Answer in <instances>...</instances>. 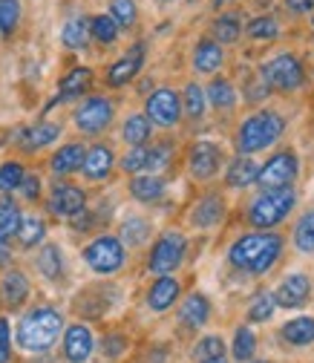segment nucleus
<instances>
[{
	"label": "nucleus",
	"mask_w": 314,
	"mask_h": 363,
	"mask_svg": "<svg viewBox=\"0 0 314 363\" xmlns=\"http://www.w3.org/2000/svg\"><path fill=\"white\" fill-rule=\"evenodd\" d=\"M280 254H283V237L280 234L257 231V234L240 237L231 245L228 259H231L234 268L248 271V274H265V271L274 268V262L280 259Z\"/></svg>",
	"instance_id": "1"
},
{
	"label": "nucleus",
	"mask_w": 314,
	"mask_h": 363,
	"mask_svg": "<svg viewBox=\"0 0 314 363\" xmlns=\"http://www.w3.org/2000/svg\"><path fill=\"white\" fill-rule=\"evenodd\" d=\"M61 329H64V317L50 306H38L21 320L18 343L26 352H47V349L55 346Z\"/></svg>",
	"instance_id": "2"
},
{
	"label": "nucleus",
	"mask_w": 314,
	"mask_h": 363,
	"mask_svg": "<svg viewBox=\"0 0 314 363\" xmlns=\"http://www.w3.org/2000/svg\"><path fill=\"white\" fill-rule=\"evenodd\" d=\"M286 130V121L280 113L274 110H262V113H254L248 116L242 124H240V133H237V150L240 153H257V150H265L271 147Z\"/></svg>",
	"instance_id": "3"
},
{
	"label": "nucleus",
	"mask_w": 314,
	"mask_h": 363,
	"mask_svg": "<svg viewBox=\"0 0 314 363\" xmlns=\"http://www.w3.org/2000/svg\"><path fill=\"white\" fill-rule=\"evenodd\" d=\"M294 202H297V199H294V191H291V188H283V191H262V194L251 202L248 219H251L254 228L268 231V228L280 225V222L291 213Z\"/></svg>",
	"instance_id": "4"
},
{
	"label": "nucleus",
	"mask_w": 314,
	"mask_h": 363,
	"mask_svg": "<svg viewBox=\"0 0 314 363\" xmlns=\"http://www.w3.org/2000/svg\"><path fill=\"white\" fill-rule=\"evenodd\" d=\"M259 75H262V81H265L268 86L280 89V93H291V89H300L303 81H305L303 64H300L294 55H288V52H283V55H277V58H271V61H265V64L259 67Z\"/></svg>",
	"instance_id": "5"
},
{
	"label": "nucleus",
	"mask_w": 314,
	"mask_h": 363,
	"mask_svg": "<svg viewBox=\"0 0 314 363\" xmlns=\"http://www.w3.org/2000/svg\"><path fill=\"white\" fill-rule=\"evenodd\" d=\"M84 259L96 274H116L124 265V242L118 237L104 234L84 248Z\"/></svg>",
	"instance_id": "6"
},
{
	"label": "nucleus",
	"mask_w": 314,
	"mask_h": 363,
	"mask_svg": "<svg viewBox=\"0 0 314 363\" xmlns=\"http://www.w3.org/2000/svg\"><path fill=\"white\" fill-rule=\"evenodd\" d=\"M182 257H185V237L179 234V231H164V234L156 240L147 265H150L153 274H159V277H170V271L179 268Z\"/></svg>",
	"instance_id": "7"
},
{
	"label": "nucleus",
	"mask_w": 314,
	"mask_h": 363,
	"mask_svg": "<svg viewBox=\"0 0 314 363\" xmlns=\"http://www.w3.org/2000/svg\"><path fill=\"white\" fill-rule=\"evenodd\" d=\"M297 156L291 150H283L277 156H271L257 173V182L262 185V191H283V188H291V182L297 179Z\"/></svg>",
	"instance_id": "8"
},
{
	"label": "nucleus",
	"mask_w": 314,
	"mask_h": 363,
	"mask_svg": "<svg viewBox=\"0 0 314 363\" xmlns=\"http://www.w3.org/2000/svg\"><path fill=\"white\" fill-rule=\"evenodd\" d=\"M113 101L104 96H89L78 110H75V124L81 133L86 135H99L101 130H107V124L113 121Z\"/></svg>",
	"instance_id": "9"
},
{
	"label": "nucleus",
	"mask_w": 314,
	"mask_h": 363,
	"mask_svg": "<svg viewBox=\"0 0 314 363\" xmlns=\"http://www.w3.org/2000/svg\"><path fill=\"white\" fill-rule=\"evenodd\" d=\"M145 116H147V121H153L159 127H173L179 118H182V101H179V96L170 86H159L147 99Z\"/></svg>",
	"instance_id": "10"
},
{
	"label": "nucleus",
	"mask_w": 314,
	"mask_h": 363,
	"mask_svg": "<svg viewBox=\"0 0 314 363\" xmlns=\"http://www.w3.org/2000/svg\"><path fill=\"white\" fill-rule=\"evenodd\" d=\"M84 208H86V196H84L81 188L67 185V182H61V185L52 188V194H50V211H52L55 216L75 219Z\"/></svg>",
	"instance_id": "11"
},
{
	"label": "nucleus",
	"mask_w": 314,
	"mask_h": 363,
	"mask_svg": "<svg viewBox=\"0 0 314 363\" xmlns=\"http://www.w3.org/2000/svg\"><path fill=\"white\" fill-rule=\"evenodd\" d=\"M142 64H145V43H136V47H133L127 55H121V58L110 67L107 84H110V86H124V84H130L133 78L139 75Z\"/></svg>",
	"instance_id": "12"
},
{
	"label": "nucleus",
	"mask_w": 314,
	"mask_h": 363,
	"mask_svg": "<svg viewBox=\"0 0 314 363\" xmlns=\"http://www.w3.org/2000/svg\"><path fill=\"white\" fill-rule=\"evenodd\" d=\"M271 294H274V303L277 306H283V308H300L308 300V294H311V283H308L305 274H288L277 286V291H271Z\"/></svg>",
	"instance_id": "13"
},
{
	"label": "nucleus",
	"mask_w": 314,
	"mask_h": 363,
	"mask_svg": "<svg viewBox=\"0 0 314 363\" xmlns=\"http://www.w3.org/2000/svg\"><path fill=\"white\" fill-rule=\"evenodd\" d=\"M93 346H96V340H93V332H89L86 326L75 323V326L67 329V335H64V354H67L69 363H84L89 354H93Z\"/></svg>",
	"instance_id": "14"
},
{
	"label": "nucleus",
	"mask_w": 314,
	"mask_h": 363,
	"mask_svg": "<svg viewBox=\"0 0 314 363\" xmlns=\"http://www.w3.org/2000/svg\"><path fill=\"white\" fill-rule=\"evenodd\" d=\"M219 162H222V153L216 145L211 142H196L191 147V173L196 179H211L216 170H219Z\"/></svg>",
	"instance_id": "15"
},
{
	"label": "nucleus",
	"mask_w": 314,
	"mask_h": 363,
	"mask_svg": "<svg viewBox=\"0 0 314 363\" xmlns=\"http://www.w3.org/2000/svg\"><path fill=\"white\" fill-rule=\"evenodd\" d=\"M113 162H116V159H113V150H110L107 145H96V147H89V150L84 153V164H81V170H84L86 179L101 182V179L110 176Z\"/></svg>",
	"instance_id": "16"
},
{
	"label": "nucleus",
	"mask_w": 314,
	"mask_h": 363,
	"mask_svg": "<svg viewBox=\"0 0 314 363\" xmlns=\"http://www.w3.org/2000/svg\"><path fill=\"white\" fill-rule=\"evenodd\" d=\"M29 297V280L23 271H6L4 280H0V300H4V306L9 308H18L23 306Z\"/></svg>",
	"instance_id": "17"
},
{
	"label": "nucleus",
	"mask_w": 314,
	"mask_h": 363,
	"mask_svg": "<svg viewBox=\"0 0 314 363\" xmlns=\"http://www.w3.org/2000/svg\"><path fill=\"white\" fill-rule=\"evenodd\" d=\"M89 84H93V69H86V67H75V69H69L64 78H61V84H58V99L55 101H72V99H78L81 93H86L89 89ZM52 101V104H55ZM50 104V107H52Z\"/></svg>",
	"instance_id": "18"
},
{
	"label": "nucleus",
	"mask_w": 314,
	"mask_h": 363,
	"mask_svg": "<svg viewBox=\"0 0 314 363\" xmlns=\"http://www.w3.org/2000/svg\"><path fill=\"white\" fill-rule=\"evenodd\" d=\"M130 194L139 202H159L164 196V179H159L156 173H139L130 182Z\"/></svg>",
	"instance_id": "19"
},
{
	"label": "nucleus",
	"mask_w": 314,
	"mask_h": 363,
	"mask_svg": "<svg viewBox=\"0 0 314 363\" xmlns=\"http://www.w3.org/2000/svg\"><path fill=\"white\" fill-rule=\"evenodd\" d=\"M208 317H211V303L205 294H191L182 308H179V320H182L188 329H199L208 323Z\"/></svg>",
	"instance_id": "20"
},
{
	"label": "nucleus",
	"mask_w": 314,
	"mask_h": 363,
	"mask_svg": "<svg viewBox=\"0 0 314 363\" xmlns=\"http://www.w3.org/2000/svg\"><path fill=\"white\" fill-rule=\"evenodd\" d=\"M179 300V283L173 277H159L147 291V306L153 311H167Z\"/></svg>",
	"instance_id": "21"
},
{
	"label": "nucleus",
	"mask_w": 314,
	"mask_h": 363,
	"mask_svg": "<svg viewBox=\"0 0 314 363\" xmlns=\"http://www.w3.org/2000/svg\"><path fill=\"white\" fill-rule=\"evenodd\" d=\"M61 135V127L58 124H35V127H29V130H23L21 133V147L23 150H40V147H47V145H52L55 139Z\"/></svg>",
	"instance_id": "22"
},
{
	"label": "nucleus",
	"mask_w": 314,
	"mask_h": 363,
	"mask_svg": "<svg viewBox=\"0 0 314 363\" xmlns=\"http://www.w3.org/2000/svg\"><path fill=\"white\" fill-rule=\"evenodd\" d=\"M222 61H225V55H222V47L216 40L205 38L196 43V50H194V67L196 72H216L222 67Z\"/></svg>",
	"instance_id": "23"
},
{
	"label": "nucleus",
	"mask_w": 314,
	"mask_h": 363,
	"mask_svg": "<svg viewBox=\"0 0 314 363\" xmlns=\"http://www.w3.org/2000/svg\"><path fill=\"white\" fill-rule=\"evenodd\" d=\"M257 173H259L257 162L248 159V156H240V159L231 162L225 179H228V185H231V188H251L254 182H257Z\"/></svg>",
	"instance_id": "24"
},
{
	"label": "nucleus",
	"mask_w": 314,
	"mask_h": 363,
	"mask_svg": "<svg viewBox=\"0 0 314 363\" xmlns=\"http://www.w3.org/2000/svg\"><path fill=\"white\" fill-rule=\"evenodd\" d=\"M283 340L291 346H308L314 343V317H294L283 326Z\"/></svg>",
	"instance_id": "25"
},
{
	"label": "nucleus",
	"mask_w": 314,
	"mask_h": 363,
	"mask_svg": "<svg viewBox=\"0 0 314 363\" xmlns=\"http://www.w3.org/2000/svg\"><path fill=\"white\" fill-rule=\"evenodd\" d=\"M61 40H64L67 50H84L86 40H89V18H84V15L69 18V21L64 23Z\"/></svg>",
	"instance_id": "26"
},
{
	"label": "nucleus",
	"mask_w": 314,
	"mask_h": 363,
	"mask_svg": "<svg viewBox=\"0 0 314 363\" xmlns=\"http://www.w3.org/2000/svg\"><path fill=\"white\" fill-rule=\"evenodd\" d=\"M222 213H225V205H222V199L219 196H205L194 208V225H199V228H213V225L222 219Z\"/></svg>",
	"instance_id": "27"
},
{
	"label": "nucleus",
	"mask_w": 314,
	"mask_h": 363,
	"mask_svg": "<svg viewBox=\"0 0 314 363\" xmlns=\"http://www.w3.org/2000/svg\"><path fill=\"white\" fill-rule=\"evenodd\" d=\"M205 101H211L216 110H231V107L237 104V89L231 86V81L216 78V81H211V86H208Z\"/></svg>",
	"instance_id": "28"
},
{
	"label": "nucleus",
	"mask_w": 314,
	"mask_h": 363,
	"mask_svg": "<svg viewBox=\"0 0 314 363\" xmlns=\"http://www.w3.org/2000/svg\"><path fill=\"white\" fill-rule=\"evenodd\" d=\"M38 271L47 280H58L61 271H64V257H61V248L58 245H43L40 254H38Z\"/></svg>",
	"instance_id": "29"
},
{
	"label": "nucleus",
	"mask_w": 314,
	"mask_h": 363,
	"mask_svg": "<svg viewBox=\"0 0 314 363\" xmlns=\"http://www.w3.org/2000/svg\"><path fill=\"white\" fill-rule=\"evenodd\" d=\"M121 135H124V142L133 145V147L147 145V139H150V121H147V116H130L124 121V127H121Z\"/></svg>",
	"instance_id": "30"
},
{
	"label": "nucleus",
	"mask_w": 314,
	"mask_h": 363,
	"mask_svg": "<svg viewBox=\"0 0 314 363\" xmlns=\"http://www.w3.org/2000/svg\"><path fill=\"white\" fill-rule=\"evenodd\" d=\"M84 153H86V150H84L81 145H64V147L52 156V170L61 173V176L78 170V167L84 164Z\"/></svg>",
	"instance_id": "31"
},
{
	"label": "nucleus",
	"mask_w": 314,
	"mask_h": 363,
	"mask_svg": "<svg viewBox=\"0 0 314 363\" xmlns=\"http://www.w3.org/2000/svg\"><path fill=\"white\" fill-rule=\"evenodd\" d=\"M21 222H23L21 208L12 199H0V240L6 242L9 237H15L18 228H21Z\"/></svg>",
	"instance_id": "32"
},
{
	"label": "nucleus",
	"mask_w": 314,
	"mask_h": 363,
	"mask_svg": "<svg viewBox=\"0 0 314 363\" xmlns=\"http://www.w3.org/2000/svg\"><path fill=\"white\" fill-rule=\"evenodd\" d=\"M274 308H277V303H274V294H271V291H257V297H254L251 306H248V320H254V323L271 320Z\"/></svg>",
	"instance_id": "33"
},
{
	"label": "nucleus",
	"mask_w": 314,
	"mask_h": 363,
	"mask_svg": "<svg viewBox=\"0 0 314 363\" xmlns=\"http://www.w3.org/2000/svg\"><path fill=\"white\" fill-rule=\"evenodd\" d=\"M294 245H297L303 254H311V251H314V208L300 216L297 228H294Z\"/></svg>",
	"instance_id": "34"
},
{
	"label": "nucleus",
	"mask_w": 314,
	"mask_h": 363,
	"mask_svg": "<svg viewBox=\"0 0 314 363\" xmlns=\"http://www.w3.org/2000/svg\"><path fill=\"white\" fill-rule=\"evenodd\" d=\"M18 237H21L23 248H35L38 242H43V237H47V225H43V219H38V216H26L18 228Z\"/></svg>",
	"instance_id": "35"
},
{
	"label": "nucleus",
	"mask_w": 314,
	"mask_h": 363,
	"mask_svg": "<svg viewBox=\"0 0 314 363\" xmlns=\"http://www.w3.org/2000/svg\"><path fill=\"white\" fill-rule=\"evenodd\" d=\"M110 18L116 21L118 29H130L139 18L136 0H110Z\"/></svg>",
	"instance_id": "36"
},
{
	"label": "nucleus",
	"mask_w": 314,
	"mask_h": 363,
	"mask_svg": "<svg viewBox=\"0 0 314 363\" xmlns=\"http://www.w3.org/2000/svg\"><path fill=\"white\" fill-rule=\"evenodd\" d=\"M118 35V26L110 15H96V18H89V38L99 40V43H113Z\"/></svg>",
	"instance_id": "37"
},
{
	"label": "nucleus",
	"mask_w": 314,
	"mask_h": 363,
	"mask_svg": "<svg viewBox=\"0 0 314 363\" xmlns=\"http://www.w3.org/2000/svg\"><path fill=\"white\" fill-rule=\"evenodd\" d=\"M234 360H240V363H248L251 357H254V352H257V337H254V332L251 329H245V326H240L237 329V335H234Z\"/></svg>",
	"instance_id": "38"
},
{
	"label": "nucleus",
	"mask_w": 314,
	"mask_h": 363,
	"mask_svg": "<svg viewBox=\"0 0 314 363\" xmlns=\"http://www.w3.org/2000/svg\"><path fill=\"white\" fill-rule=\"evenodd\" d=\"M240 18L237 15H219L216 23H213V35H216V43H234L240 38Z\"/></svg>",
	"instance_id": "39"
},
{
	"label": "nucleus",
	"mask_w": 314,
	"mask_h": 363,
	"mask_svg": "<svg viewBox=\"0 0 314 363\" xmlns=\"http://www.w3.org/2000/svg\"><path fill=\"white\" fill-rule=\"evenodd\" d=\"M147 234H150V225L139 216H130L121 225V242H127V245H142L147 240Z\"/></svg>",
	"instance_id": "40"
},
{
	"label": "nucleus",
	"mask_w": 314,
	"mask_h": 363,
	"mask_svg": "<svg viewBox=\"0 0 314 363\" xmlns=\"http://www.w3.org/2000/svg\"><path fill=\"white\" fill-rule=\"evenodd\" d=\"M182 113H188L191 118H199L205 113V89L199 84H188L185 96H182Z\"/></svg>",
	"instance_id": "41"
},
{
	"label": "nucleus",
	"mask_w": 314,
	"mask_h": 363,
	"mask_svg": "<svg viewBox=\"0 0 314 363\" xmlns=\"http://www.w3.org/2000/svg\"><path fill=\"white\" fill-rule=\"evenodd\" d=\"M21 23V0H0V32L12 35Z\"/></svg>",
	"instance_id": "42"
},
{
	"label": "nucleus",
	"mask_w": 314,
	"mask_h": 363,
	"mask_svg": "<svg viewBox=\"0 0 314 363\" xmlns=\"http://www.w3.org/2000/svg\"><path fill=\"white\" fill-rule=\"evenodd\" d=\"M23 167L18 162H6V164H0V191L9 194V191H18L21 188V182H23Z\"/></svg>",
	"instance_id": "43"
},
{
	"label": "nucleus",
	"mask_w": 314,
	"mask_h": 363,
	"mask_svg": "<svg viewBox=\"0 0 314 363\" xmlns=\"http://www.w3.org/2000/svg\"><path fill=\"white\" fill-rule=\"evenodd\" d=\"M277 32H280V26H277V21H274L271 15L254 18V21L248 23V35L257 38V40H271V38H277Z\"/></svg>",
	"instance_id": "44"
},
{
	"label": "nucleus",
	"mask_w": 314,
	"mask_h": 363,
	"mask_svg": "<svg viewBox=\"0 0 314 363\" xmlns=\"http://www.w3.org/2000/svg\"><path fill=\"white\" fill-rule=\"evenodd\" d=\"M213 357H225V340L216 335H208L196 346V360H213Z\"/></svg>",
	"instance_id": "45"
},
{
	"label": "nucleus",
	"mask_w": 314,
	"mask_h": 363,
	"mask_svg": "<svg viewBox=\"0 0 314 363\" xmlns=\"http://www.w3.org/2000/svg\"><path fill=\"white\" fill-rule=\"evenodd\" d=\"M121 167L127 170V173H142V170H147V145H142V147H133L124 159H121Z\"/></svg>",
	"instance_id": "46"
},
{
	"label": "nucleus",
	"mask_w": 314,
	"mask_h": 363,
	"mask_svg": "<svg viewBox=\"0 0 314 363\" xmlns=\"http://www.w3.org/2000/svg\"><path fill=\"white\" fill-rule=\"evenodd\" d=\"M170 162V145H153L147 147V170H162Z\"/></svg>",
	"instance_id": "47"
},
{
	"label": "nucleus",
	"mask_w": 314,
	"mask_h": 363,
	"mask_svg": "<svg viewBox=\"0 0 314 363\" xmlns=\"http://www.w3.org/2000/svg\"><path fill=\"white\" fill-rule=\"evenodd\" d=\"M9 354H12V335L6 317H0V363H9Z\"/></svg>",
	"instance_id": "48"
},
{
	"label": "nucleus",
	"mask_w": 314,
	"mask_h": 363,
	"mask_svg": "<svg viewBox=\"0 0 314 363\" xmlns=\"http://www.w3.org/2000/svg\"><path fill=\"white\" fill-rule=\"evenodd\" d=\"M21 191H23V196H26L29 202L38 199V196H40V179H38L35 173H26L23 182H21Z\"/></svg>",
	"instance_id": "49"
},
{
	"label": "nucleus",
	"mask_w": 314,
	"mask_h": 363,
	"mask_svg": "<svg viewBox=\"0 0 314 363\" xmlns=\"http://www.w3.org/2000/svg\"><path fill=\"white\" fill-rule=\"evenodd\" d=\"M124 349H127V340H124V337H118V335H113V337H107V340H104V352H107L110 357H118Z\"/></svg>",
	"instance_id": "50"
},
{
	"label": "nucleus",
	"mask_w": 314,
	"mask_h": 363,
	"mask_svg": "<svg viewBox=\"0 0 314 363\" xmlns=\"http://www.w3.org/2000/svg\"><path fill=\"white\" fill-rule=\"evenodd\" d=\"M286 6L291 12H297V15H305V12L314 9V0H286Z\"/></svg>",
	"instance_id": "51"
},
{
	"label": "nucleus",
	"mask_w": 314,
	"mask_h": 363,
	"mask_svg": "<svg viewBox=\"0 0 314 363\" xmlns=\"http://www.w3.org/2000/svg\"><path fill=\"white\" fill-rule=\"evenodd\" d=\"M4 262H9V248H6L4 240H0V265H4Z\"/></svg>",
	"instance_id": "52"
},
{
	"label": "nucleus",
	"mask_w": 314,
	"mask_h": 363,
	"mask_svg": "<svg viewBox=\"0 0 314 363\" xmlns=\"http://www.w3.org/2000/svg\"><path fill=\"white\" fill-rule=\"evenodd\" d=\"M199 363H225V357H213V360H199Z\"/></svg>",
	"instance_id": "53"
},
{
	"label": "nucleus",
	"mask_w": 314,
	"mask_h": 363,
	"mask_svg": "<svg viewBox=\"0 0 314 363\" xmlns=\"http://www.w3.org/2000/svg\"><path fill=\"white\" fill-rule=\"evenodd\" d=\"M222 4H228V0H213V6H222Z\"/></svg>",
	"instance_id": "54"
},
{
	"label": "nucleus",
	"mask_w": 314,
	"mask_h": 363,
	"mask_svg": "<svg viewBox=\"0 0 314 363\" xmlns=\"http://www.w3.org/2000/svg\"><path fill=\"white\" fill-rule=\"evenodd\" d=\"M251 363H271V360H251Z\"/></svg>",
	"instance_id": "55"
},
{
	"label": "nucleus",
	"mask_w": 314,
	"mask_h": 363,
	"mask_svg": "<svg viewBox=\"0 0 314 363\" xmlns=\"http://www.w3.org/2000/svg\"><path fill=\"white\" fill-rule=\"evenodd\" d=\"M164 4H167V0H164Z\"/></svg>",
	"instance_id": "56"
}]
</instances>
